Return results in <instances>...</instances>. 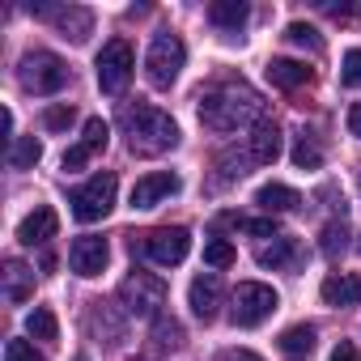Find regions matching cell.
<instances>
[{"label": "cell", "instance_id": "1", "mask_svg": "<svg viewBox=\"0 0 361 361\" xmlns=\"http://www.w3.org/2000/svg\"><path fill=\"white\" fill-rule=\"evenodd\" d=\"M259 94L251 85H217L200 98V123L213 132H238L247 123H259Z\"/></svg>", "mask_w": 361, "mask_h": 361}, {"label": "cell", "instance_id": "2", "mask_svg": "<svg viewBox=\"0 0 361 361\" xmlns=\"http://www.w3.org/2000/svg\"><path fill=\"white\" fill-rule=\"evenodd\" d=\"M119 128H123V136H128V149L140 153V157H157V153H166V149L178 145V123H174L166 111L145 106V102L123 106V111H119Z\"/></svg>", "mask_w": 361, "mask_h": 361}, {"label": "cell", "instance_id": "3", "mask_svg": "<svg viewBox=\"0 0 361 361\" xmlns=\"http://www.w3.org/2000/svg\"><path fill=\"white\" fill-rule=\"evenodd\" d=\"M119 302H123V310L136 314V319H157L161 306H166V281L153 276V272H140V268H136V272L123 276V285H119Z\"/></svg>", "mask_w": 361, "mask_h": 361}, {"label": "cell", "instance_id": "4", "mask_svg": "<svg viewBox=\"0 0 361 361\" xmlns=\"http://www.w3.org/2000/svg\"><path fill=\"white\" fill-rule=\"evenodd\" d=\"M183 60H188V47L178 35H157L149 43V56H145V77L153 90H170L183 73Z\"/></svg>", "mask_w": 361, "mask_h": 361}, {"label": "cell", "instance_id": "5", "mask_svg": "<svg viewBox=\"0 0 361 361\" xmlns=\"http://www.w3.org/2000/svg\"><path fill=\"white\" fill-rule=\"evenodd\" d=\"M115 192H119V178L111 174V170H102V174H94L90 183H81L77 192H73V217L77 221H102L111 209H115Z\"/></svg>", "mask_w": 361, "mask_h": 361}, {"label": "cell", "instance_id": "6", "mask_svg": "<svg viewBox=\"0 0 361 361\" xmlns=\"http://www.w3.org/2000/svg\"><path fill=\"white\" fill-rule=\"evenodd\" d=\"M94 68H98L102 94H123L128 81H132V73H136V51H132V43H128V39H111V43L98 51Z\"/></svg>", "mask_w": 361, "mask_h": 361}, {"label": "cell", "instance_id": "7", "mask_svg": "<svg viewBox=\"0 0 361 361\" xmlns=\"http://www.w3.org/2000/svg\"><path fill=\"white\" fill-rule=\"evenodd\" d=\"M68 81V64L56 51H26L22 56V85L30 94H60Z\"/></svg>", "mask_w": 361, "mask_h": 361}, {"label": "cell", "instance_id": "8", "mask_svg": "<svg viewBox=\"0 0 361 361\" xmlns=\"http://www.w3.org/2000/svg\"><path fill=\"white\" fill-rule=\"evenodd\" d=\"M276 289L272 285H259V281H243L238 289H234V310H230V319H234V327H259L272 310H276Z\"/></svg>", "mask_w": 361, "mask_h": 361}, {"label": "cell", "instance_id": "9", "mask_svg": "<svg viewBox=\"0 0 361 361\" xmlns=\"http://www.w3.org/2000/svg\"><path fill=\"white\" fill-rule=\"evenodd\" d=\"M140 247H145V255H149L153 264L174 268V264H183V259H188V251H192V234H188L183 226H161V230L145 234Z\"/></svg>", "mask_w": 361, "mask_h": 361}, {"label": "cell", "instance_id": "10", "mask_svg": "<svg viewBox=\"0 0 361 361\" xmlns=\"http://www.w3.org/2000/svg\"><path fill=\"white\" fill-rule=\"evenodd\" d=\"M178 192V174L170 170H153L145 178H136V188H132V209H157L161 200H170Z\"/></svg>", "mask_w": 361, "mask_h": 361}, {"label": "cell", "instance_id": "11", "mask_svg": "<svg viewBox=\"0 0 361 361\" xmlns=\"http://www.w3.org/2000/svg\"><path fill=\"white\" fill-rule=\"evenodd\" d=\"M243 149H247V161L251 166H272L281 157V128H276V119H259Z\"/></svg>", "mask_w": 361, "mask_h": 361}, {"label": "cell", "instance_id": "12", "mask_svg": "<svg viewBox=\"0 0 361 361\" xmlns=\"http://www.w3.org/2000/svg\"><path fill=\"white\" fill-rule=\"evenodd\" d=\"M56 230H60L56 209H51V204H39L35 213L22 217V226H18V243H22V247H43V243L56 238Z\"/></svg>", "mask_w": 361, "mask_h": 361}, {"label": "cell", "instance_id": "13", "mask_svg": "<svg viewBox=\"0 0 361 361\" xmlns=\"http://www.w3.org/2000/svg\"><path fill=\"white\" fill-rule=\"evenodd\" d=\"M106 259H111L106 238H94V234L77 238V243H73V251H68V264H73V272H77V276H98V272L106 268Z\"/></svg>", "mask_w": 361, "mask_h": 361}, {"label": "cell", "instance_id": "14", "mask_svg": "<svg viewBox=\"0 0 361 361\" xmlns=\"http://www.w3.org/2000/svg\"><path fill=\"white\" fill-rule=\"evenodd\" d=\"M188 302H192V314L213 323L217 319V306H221V281L209 272V276H196L192 289H188Z\"/></svg>", "mask_w": 361, "mask_h": 361}, {"label": "cell", "instance_id": "15", "mask_svg": "<svg viewBox=\"0 0 361 361\" xmlns=\"http://www.w3.org/2000/svg\"><path fill=\"white\" fill-rule=\"evenodd\" d=\"M323 302L327 306H357L361 302V276L353 272H336L323 281Z\"/></svg>", "mask_w": 361, "mask_h": 361}, {"label": "cell", "instance_id": "16", "mask_svg": "<svg viewBox=\"0 0 361 361\" xmlns=\"http://www.w3.org/2000/svg\"><path fill=\"white\" fill-rule=\"evenodd\" d=\"M310 68L306 64H298V60H272L268 64V81L276 85V90H302V85H310Z\"/></svg>", "mask_w": 361, "mask_h": 361}, {"label": "cell", "instance_id": "17", "mask_svg": "<svg viewBox=\"0 0 361 361\" xmlns=\"http://www.w3.org/2000/svg\"><path fill=\"white\" fill-rule=\"evenodd\" d=\"M56 26H60V35H64V39L85 43V39H90V30H94V18H90V9L68 5V9H56Z\"/></svg>", "mask_w": 361, "mask_h": 361}, {"label": "cell", "instance_id": "18", "mask_svg": "<svg viewBox=\"0 0 361 361\" xmlns=\"http://www.w3.org/2000/svg\"><path fill=\"white\" fill-rule=\"evenodd\" d=\"M255 204L268 209V213H289V209L302 204V196H298L293 188H285V183H264V188L255 192Z\"/></svg>", "mask_w": 361, "mask_h": 361}, {"label": "cell", "instance_id": "19", "mask_svg": "<svg viewBox=\"0 0 361 361\" xmlns=\"http://www.w3.org/2000/svg\"><path fill=\"white\" fill-rule=\"evenodd\" d=\"M30 293H35V272L22 259H9L5 264V298L9 302H26Z\"/></svg>", "mask_w": 361, "mask_h": 361}, {"label": "cell", "instance_id": "20", "mask_svg": "<svg viewBox=\"0 0 361 361\" xmlns=\"http://www.w3.org/2000/svg\"><path fill=\"white\" fill-rule=\"evenodd\" d=\"M247 18H251V9L243 5V0H213L209 5V22L221 26V30H238Z\"/></svg>", "mask_w": 361, "mask_h": 361}, {"label": "cell", "instance_id": "21", "mask_svg": "<svg viewBox=\"0 0 361 361\" xmlns=\"http://www.w3.org/2000/svg\"><path fill=\"white\" fill-rule=\"evenodd\" d=\"M298 259V243L293 238H272L268 247H259V264L264 268H289Z\"/></svg>", "mask_w": 361, "mask_h": 361}, {"label": "cell", "instance_id": "22", "mask_svg": "<svg viewBox=\"0 0 361 361\" xmlns=\"http://www.w3.org/2000/svg\"><path fill=\"white\" fill-rule=\"evenodd\" d=\"M26 331H30L35 340H60V323H56V314H51L47 306H35V310L26 314Z\"/></svg>", "mask_w": 361, "mask_h": 361}, {"label": "cell", "instance_id": "23", "mask_svg": "<svg viewBox=\"0 0 361 361\" xmlns=\"http://www.w3.org/2000/svg\"><path fill=\"white\" fill-rule=\"evenodd\" d=\"M39 157H43V145H39L35 136H22V140H13V149H9V166H13V170H30Z\"/></svg>", "mask_w": 361, "mask_h": 361}, {"label": "cell", "instance_id": "24", "mask_svg": "<svg viewBox=\"0 0 361 361\" xmlns=\"http://www.w3.org/2000/svg\"><path fill=\"white\" fill-rule=\"evenodd\" d=\"M344 247H348V226H344V221H327V226H323V234H319V251L336 259Z\"/></svg>", "mask_w": 361, "mask_h": 361}, {"label": "cell", "instance_id": "25", "mask_svg": "<svg viewBox=\"0 0 361 361\" xmlns=\"http://www.w3.org/2000/svg\"><path fill=\"white\" fill-rule=\"evenodd\" d=\"M153 340H157L161 348H183V323L157 314V319H153Z\"/></svg>", "mask_w": 361, "mask_h": 361}, {"label": "cell", "instance_id": "26", "mask_svg": "<svg viewBox=\"0 0 361 361\" xmlns=\"http://www.w3.org/2000/svg\"><path fill=\"white\" fill-rule=\"evenodd\" d=\"M314 336H319V331H314L310 323H298V327H289V331L281 336V348H285V353H310V348H314Z\"/></svg>", "mask_w": 361, "mask_h": 361}, {"label": "cell", "instance_id": "27", "mask_svg": "<svg viewBox=\"0 0 361 361\" xmlns=\"http://www.w3.org/2000/svg\"><path fill=\"white\" fill-rule=\"evenodd\" d=\"M234 259H238V255H234V247H230L226 238H209V243H204V264H209V268H230Z\"/></svg>", "mask_w": 361, "mask_h": 361}, {"label": "cell", "instance_id": "28", "mask_svg": "<svg viewBox=\"0 0 361 361\" xmlns=\"http://www.w3.org/2000/svg\"><path fill=\"white\" fill-rule=\"evenodd\" d=\"M106 140H111L106 119H85V136H81V145H85L90 153H102V149H106Z\"/></svg>", "mask_w": 361, "mask_h": 361}, {"label": "cell", "instance_id": "29", "mask_svg": "<svg viewBox=\"0 0 361 361\" xmlns=\"http://www.w3.org/2000/svg\"><path fill=\"white\" fill-rule=\"evenodd\" d=\"M293 166H298V170H319V166H323V153H319V145L302 136V140L293 145Z\"/></svg>", "mask_w": 361, "mask_h": 361}, {"label": "cell", "instance_id": "30", "mask_svg": "<svg viewBox=\"0 0 361 361\" xmlns=\"http://www.w3.org/2000/svg\"><path fill=\"white\" fill-rule=\"evenodd\" d=\"M285 39L293 43V47H310V51H323V39L314 35V26H306V22H293L289 30H285Z\"/></svg>", "mask_w": 361, "mask_h": 361}, {"label": "cell", "instance_id": "31", "mask_svg": "<svg viewBox=\"0 0 361 361\" xmlns=\"http://www.w3.org/2000/svg\"><path fill=\"white\" fill-rule=\"evenodd\" d=\"M340 81H344L348 90H361V47L344 51V60H340Z\"/></svg>", "mask_w": 361, "mask_h": 361}, {"label": "cell", "instance_id": "32", "mask_svg": "<svg viewBox=\"0 0 361 361\" xmlns=\"http://www.w3.org/2000/svg\"><path fill=\"white\" fill-rule=\"evenodd\" d=\"M68 123H73V106H68V102H56V106L43 111V128H47V132H64Z\"/></svg>", "mask_w": 361, "mask_h": 361}, {"label": "cell", "instance_id": "33", "mask_svg": "<svg viewBox=\"0 0 361 361\" xmlns=\"http://www.w3.org/2000/svg\"><path fill=\"white\" fill-rule=\"evenodd\" d=\"M5 361H47V357L35 353L30 340H9V344H5Z\"/></svg>", "mask_w": 361, "mask_h": 361}, {"label": "cell", "instance_id": "34", "mask_svg": "<svg viewBox=\"0 0 361 361\" xmlns=\"http://www.w3.org/2000/svg\"><path fill=\"white\" fill-rule=\"evenodd\" d=\"M251 238H281V226H276V217H255V221H247L243 226Z\"/></svg>", "mask_w": 361, "mask_h": 361}, {"label": "cell", "instance_id": "35", "mask_svg": "<svg viewBox=\"0 0 361 361\" xmlns=\"http://www.w3.org/2000/svg\"><path fill=\"white\" fill-rule=\"evenodd\" d=\"M90 157H94V153H90L85 145H73V149H68V153L60 157V166H64V170H81V166H85Z\"/></svg>", "mask_w": 361, "mask_h": 361}, {"label": "cell", "instance_id": "36", "mask_svg": "<svg viewBox=\"0 0 361 361\" xmlns=\"http://www.w3.org/2000/svg\"><path fill=\"white\" fill-rule=\"evenodd\" d=\"M323 9H327L336 22H357V18H361V9H357V5H323Z\"/></svg>", "mask_w": 361, "mask_h": 361}, {"label": "cell", "instance_id": "37", "mask_svg": "<svg viewBox=\"0 0 361 361\" xmlns=\"http://www.w3.org/2000/svg\"><path fill=\"white\" fill-rule=\"evenodd\" d=\"M331 361H361V353H357V344H348V340H340V344L331 348Z\"/></svg>", "mask_w": 361, "mask_h": 361}, {"label": "cell", "instance_id": "38", "mask_svg": "<svg viewBox=\"0 0 361 361\" xmlns=\"http://www.w3.org/2000/svg\"><path fill=\"white\" fill-rule=\"evenodd\" d=\"M348 132L361 140V102H357V106H348Z\"/></svg>", "mask_w": 361, "mask_h": 361}, {"label": "cell", "instance_id": "39", "mask_svg": "<svg viewBox=\"0 0 361 361\" xmlns=\"http://www.w3.org/2000/svg\"><path fill=\"white\" fill-rule=\"evenodd\" d=\"M226 361H264V357H255L251 348H238V353H226Z\"/></svg>", "mask_w": 361, "mask_h": 361}, {"label": "cell", "instance_id": "40", "mask_svg": "<svg viewBox=\"0 0 361 361\" xmlns=\"http://www.w3.org/2000/svg\"><path fill=\"white\" fill-rule=\"evenodd\" d=\"M357 247H361V243H357Z\"/></svg>", "mask_w": 361, "mask_h": 361}]
</instances>
